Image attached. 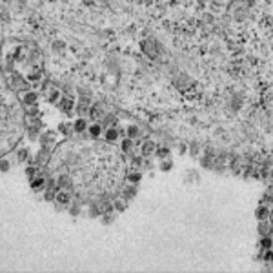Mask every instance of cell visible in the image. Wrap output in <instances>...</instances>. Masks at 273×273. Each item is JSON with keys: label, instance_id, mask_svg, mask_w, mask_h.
I'll return each mask as SVG.
<instances>
[{"label": "cell", "instance_id": "1", "mask_svg": "<svg viewBox=\"0 0 273 273\" xmlns=\"http://www.w3.org/2000/svg\"><path fill=\"white\" fill-rule=\"evenodd\" d=\"M106 136H108L109 140H115V138H117V131H115V129H111V131H108V135H106Z\"/></svg>", "mask_w": 273, "mask_h": 273}, {"label": "cell", "instance_id": "2", "mask_svg": "<svg viewBox=\"0 0 273 273\" xmlns=\"http://www.w3.org/2000/svg\"><path fill=\"white\" fill-rule=\"evenodd\" d=\"M67 199H69V197H67L66 193H60V195H58V200H60V202H67Z\"/></svg>", "mask_w": 273, "mask_h": 273}, {"label": "cell", "instance_id": "3", "mask_svg": "<svg viewBox=\"0 0 273 273\" xmlns=\"http://www.w3.org/2000/svg\"><path fill=\"white\" fill-rule=\"evenodd\" d=\"M151 149H153V144H146V146H144V153H146V155L151 153Z\"/></svg>", "mask_w": 273, "mask_h": 273}, {"label": "cell", "instance_id": "4", "mask_svg": "<svg viewBox=\"0 0 273 273\" xmlns=\"http://www.w3.org/2000/svg\"><path fill=\"white\" fill-rule=\"evenodd\" d=\"M42 182H44L42 178H37V180H33V188H40V186H42Z\"/></svg>", "mask_w": 273, "mask_h": 273}, {"label": "cell", "instance_id": "5", "mask_svg": "<svg viewBox=\"0 0 273 273\" xmlns=\"http://www.w3.org/2000/svg\"><path fill=\"white\" fill-rule=\"evenodd\" d=\"M98 131H100L98 126H93V128H91V135H98Z\"/></svg>", "mask_w": 273, "mask_h": 273}, {"label": "cell", "instance_id": "6", "mask_svg": "<svg viewBox=\"0 0 273 273\" xmlns=\"http://www.w3.org/2000/svg\"><path fill=\"white\" fill-rule=\"evenodd\" d=\"M75 128L78 129V131H80V129H84V120H78V122H77V126H75Z\"/></svg>", "mask_w": 273, "mask_h": 273}, {"label": "cell", "instance_id": "7", "mask_svg": "<svg viewBox=\"0 0 273 273\" xmlns=\"http://www.w3.org/2000/svg\"><path fill=\"white\" fill-rule=\"evenodd\" d=\"M138 178H140V175H129V180L131 182H136Z\"/></svg>", "mask_w": 273, "mask_h": 273}, {"label": "cell", "instance_id": "8", "mask_svg": "<svg viewBox=\"0 0 273 273\" xmlns=\"http://www.w3.org/2000/svg\"><path fill=\"white\" fill-rule=\"evenodd\" d=\"M35 98H37L35 95H27V97H26V102H33Z\"/></svg>", "mask_w": 273, "mask_h": 273}]
</instances>
